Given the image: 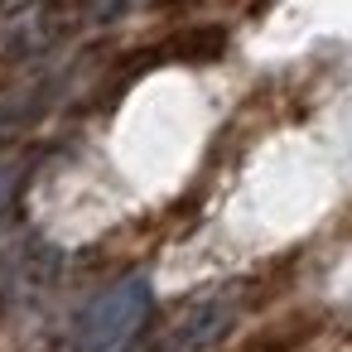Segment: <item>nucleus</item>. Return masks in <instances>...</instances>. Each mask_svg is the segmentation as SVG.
Instances as JSON below:
<instances>
[{"label": "nucleus", "instance_id": "f257e3e1", "mask_svg": "<svg viewBox=\"0 0 352 352\" xmlns=\"http://www.w3.org/2000/svg\"><path fill=\"white\" fill-rule=\"evenodd\" d=\"M155 318V289L145 275L107 285L73 328V352H131Z\"/></svg>", "mask_w": 352, "mask_h": 352}, {"label": "nucleus", "instance_id": "7ed1b4c3", "mask_svg": "<svg viewBox=\"0 0 352 352\" xmlns=\"http://www.w3.org/2000/svg\"><path fill=\"white\" fill-rule=\"evenodd\" d=\"M20 179H25V160H15V155H0V212H6L10 193L20 188Z\"/></svg>", "mask_w": 352, "mask_h": 352}, {"label": "nucleus", "instance_id": "f03ea898", "mask_svg": "<svg viewBox=\"0 0 352 352\" xmlns=\"http://www.w3.org/2000/svg\"><path fill=\"white\" fill-rule=\"evenodd\" d=\"M236 323V294L222 289V294H203L193 299L174 323H169V342L164 352H208L212 342L227 338V328Z\"/></svg>", "mask_w": 352, "mask_h": 352}]
</instances>
